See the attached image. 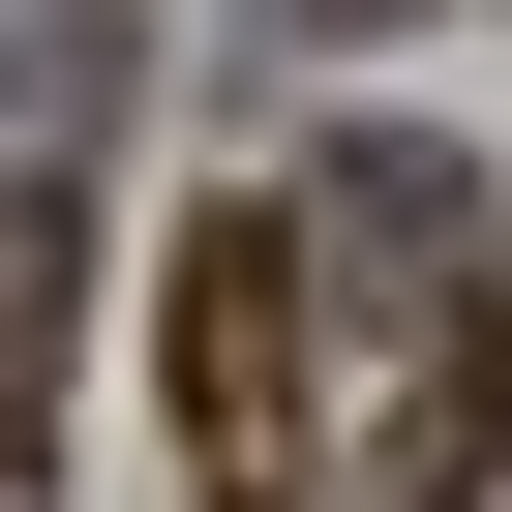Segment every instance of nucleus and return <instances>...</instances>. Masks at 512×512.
I'll return each mask as SVG.
<instances>
[{
	"mask_svg": "<svg viewBox=\"0 0 512 512\" xmlns=\"http://www.w3.org/2000/svg\"><path fill=\"white\" fill-rule=\"evenodd\" d=\"M422 272H452V181H422V151L241 181V211L181 241V482H211V512H332L362 362H392V302H422Z\"/></svg>",
	"mask_w": 512,
	"mask_h": 512,
	"instance_id": "f257e3e1",
	"label": "nucleus"
},
{
	"mask_svg": "<svg viewBox=\"0 0 512 512\" xmlns=\"http://www.w3.org/2000/svg\"><path fill=\"white\" fill-rule=\"evenodd\" d=\"M392 512H512V302H482V362H452V452H422Z\"/></svg>",
	"mask_w": 512,
	"mask_h": 512,
	"instance_id": "f03ea898",
	"label": "nucleus"
},
{
	"mask_svg": "<svg viewBox=\"0 0 512 512\" xmlns=\"http://www.w3.org/2000/svg\"><path fill=\"white\" fill-rule=\"evenodd\" d=\"M31 452H61V392H31V362H0V512H31Z\"/></svg>",
	"mask_w": 512,
	"mask_h": 512,
	"instance_id": "7ed1b4c3",
	"label": "nucleus"
}]
</instances>
